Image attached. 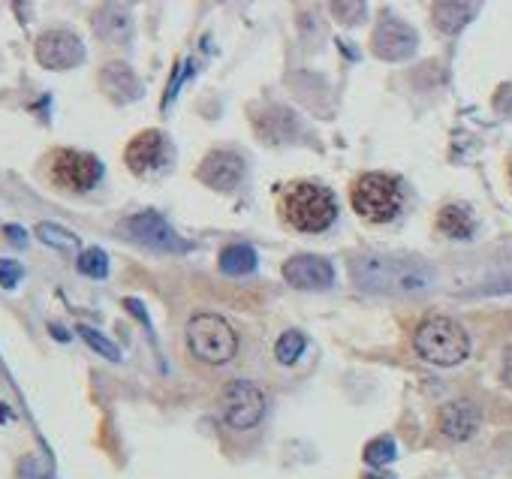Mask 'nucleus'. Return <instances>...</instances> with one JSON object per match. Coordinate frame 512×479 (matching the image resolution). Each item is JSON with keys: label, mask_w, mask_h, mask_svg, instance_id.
I'll return each instance as SVG.
<instances>
[{"label": "nucleus", "mask_w": 512, "mask_h": 479, "mask_svg": "<svg viewBox=\"0 0 512 479\" xmlns=\"http://www.w3.org/2000/svg\"><path fill=\"white\" fill-rule=\"evenodd\" d=\"M350 275L359 290L377 296H419L434 287V269L416 257L395 254H356L350 260Z\"/></svg>", "instance_id": "nucleus-1"}, {"label": "nucleus", "mask_w": 512, "mask_h": 479, "mask_svg": "<svg viewBox=\"0 0 512 479\" xmlns=\"http://www.w3.org/2000/svg\"><path fill=\"white\" fill-rule=\"evenodd\" d=\"M281 211H284V220L299 232H323L338 217L332 190L311 184V181H299L287 187L281 196Z\"/></svg>", "instance_id": "nucleus-2"}, {"label": "nucleus", "mask_w": 512, "mask_h": 479, "mask_svg": "<svg viewBox=\"0 0 512 479\" xmlns=\"http://www.w3.org/2000/svg\"><path fill=\"white\" fill-rule=\"evenodd\" d=\"M413 347L425 362L437 368H455L470 356V338L464 326L449 317H428L425 323H419Z\"/></svg>", "instance_id": "nucleus-3"}, {"label": "nucleus", "mask_w": 512, "mask_h": 479, "mask_svg": "<svg viewBox=\"0 0 512 479\" xmlns=\"http://www.w3.org/2000/svg\"><path fill=\"white\" fill-rule=\"evenodd\" d=\"M187 347L205 365H226L238 350V335L223 317L196 314L187 323Z\"/></svg>", "instance_id": "nucleus-4"}, {"label": "nucleus", "mask_w": 512, "mask_h": 479, "mask_svg": "<svg viewBox=\"0 0 512 479\" xmlns=\"http://www.w3.org/2000/svg\"><path fill=\"white\" fill-rule=\"evenodd\" d=\"M350 202L359 217L371 223H386L401 211V187L386 172H368L356 178Z\"/></svg>", "instance_id": "nucleus-5"}, {"label": "nucleus", "mask_w": 512, "mask_h": 479, "mask_svg": "<svg viewBox=\"0 0 512 479\" xmlns=\"http://www.w3.org/2000/svg\"><path fill=\"white\" fill-rule=\"evenodd\" d=\"M49 175L58 187H64L70 193H85V190L97 187V181L103 178V163L94 154L61 148L49 157Z\"/></svg>", "instance_id": "nucleus-6"}, {"label": "nucleus", "mask_w": 512, "mask_h": 479, "mask_svg": "<svg viewBox=\"0 0 512 479\" xmlns=\"http://www.w3.org/2000/svg\"><path fill=\"white\" fill-rule=\"evenodd\" d=\"M124 235L133 238L136 245L142 248H151L157 254H187L190 251V242L184 238L154 211H142V214H133L121 223Z\"/></svg>", "instance_id": "nucleus-7"}, {"label": "nucleus", "mask_w": 512, "mask_h": 479, "mask_svg": "<svg viewBox=\"0 0 512 479\" xmlns=\"http://www.w3.org/2000/svg\"><path fill=\"white\" fill-rule=\"evenodd\" d=\"M223 419L229 428L235 431H247L253 425H260L263 416H266V395L263 389L250 383V380H232L226 389H223Z\"/></svg>", "instance_id": "nucleus-8"}, {"label": "nucleus", "mask_w": 512, "mask_h": 479, "mask_svg": "<svg viewBox=\"0 0 512 479\" xmlns=\"http://www.w3.org/2000/svg\"><path fill=\"white\" fill-rule=\"evenodd\" d=\"M37 61L46 70H70L85 61V46L73 31H46L37 40Z\"/></svg>", "instance_id": "nucleus-9"}, {"label": "nucleus", "mask_w": 512, "mask_h": 479, "mask_svg": "<svg viewBox=\"0 0 512 479\" xmlns=\"http://www.w3.org/2000/svg\"><path fill=\"white\" fill-rule=\"evenodd\" d=\"M374 55L383 61H404L413 55L416 49V31L398 19H383L374 31V43H371Z\"/></svg>", "instance_id": "nucleus-10"}, {"label": "nucleus", "mask_w": 512, "mask_h": 479, "mask_svg": "<svg viewBox=\"0 0 512 479\" xmlns=\"http://www.w3.org/2000/svg\"><path fill=\"white\" fill-rule=\"evenodd\" d=\"M124 160H127L130 172H136V175H151V172H157V169L166 163V139H163V133H160V130H145V133H139V136L127 145Z\"/></svg>", "instance_id": "nucleus-11"}, {"label": "nucleus", "mask_w": 512, "mask_h": 479, "mask_svg": "<svg viewBox=\"0 0 512 479\" xmlns=\"http://www.w3.org/2000/svg\"><path fill=\"white\" fill-rule=\"evenodd\" d=\"M199 181L208 184L211 190H220V193H229L238 187L241 175H244V163L241 157H235L232 151H211L202 166H199Z\"/></svg>", "instance_id": "nucleus-12"}, {"label": "nucleus", "mask_w": 512, "mask_h": 479, "mask_svg": "<svg viewBox=\"0 0 512 479\" xmlns=\"http://www.w3.org/2000/svg\"><path fill=\"white\" fill-rule=\"evenodd\" d=\"M284 278L296 290H326L335 281L332 266L323 257H293L284 263Z\"/></svg>", "instance_id": "nucleus-13"}, {"label": "nucleus", "mask_w": 512, "mask_h": 479, "mask_svg": "<svg viewBox=\"0 0 512 479\" xmlns=\"http://www.w3.org/2000/svg\"><path fill=\"white\" fill-rule=\"evenodd\" d=\"M479 422H482V416H479L476 404H473V401H464V398L449 401V404L440 410V431H443L449 440H458V443H461V440H470V437L476 434Z\"/></svg>", "instance_id": "nucleus-14"}, {"label": "nucleus", "mask_w": 512, "mask_h": 479, "mask_svg": "<svg viewBox=\"0 0 512 479\" xmlns=\"http://www.w3.org/2000/svg\"><path fill=\"white\" fill-rule=\"evenodd\" d=\"M94 31L103 43H112V46H124L130 43V34H133V22H130V13L118 4H103L97 13H94Z\"/></svg>", "instance_id": "nucleus-15"}, {"label": "nucleus", "mask_w": 512, "mask_h": 479, "mask_svg": "<svg viewBox=\"0 0 512 479\" xmlns=\"http://www.w3.org/2000/svg\"><path fill=\"white\" fill-rule=\"evenodd\" d=\"M100 85L103 91L115 100V103H130L142 94V85L136 79V73L127 64H109L100 73Z\"/></svg>", "instance_id": "nucleus-16"}, {"label": "nucleus", "mask_w": 512, "mask_h": 479, "mask_svg": "<svg viewBox=\"0 0 512 479\" xmlns=\"http://www.w3.org/2000/svg\"><path fill=\"white\" fill-rule=\"evenodd\" d=\"M473 0H434V25L443 34H458L464 28V22L470 19Z\"/></svg>", "instance_id": "nucleus-17"}, {"label": "nucleus", "mask_w": 512, "mask_h": 479, "mask_svg": "<svg viewBox=\"0 0 512 479\" xmlns=\"http://www.w3.org/2000/svg\"><path fill=\"white\" fill-rule=\"evenodd\" d=\"M473 226V214L464 205H443L437 214V229L449 238H470Z\"/></svg>", "instance_id": "nucleus-18"}, {"label": "nucleus", "mask_w": 512, "mask_h": 479, "mask_svg": "<svg viewBox=\"0 0 512 479\" xmlns=\"http://www.w3.org/2000/svg\"><path fill=\"white\" fill-rule=\"evenodd\" d=\"M220 269L226 275H247L256 269V251L250 245H229L220 254Z\"/></svg>", "instance_id": "nucleus-19"}, {"label": "nucleus", "mask_w": 512, "mask_h": 479, "mask_svg": "<svg viewBox=\"0 0 512 479\" xmlns=\"http://www.w3.org/2000/svg\"><path fill=\"white\" fill-rule=\"evenodd\" d=\"M37 238H40L43 245H49V248H55V251H67V254L82 248L79 238H76L70 229L58 226V223H40V226H37Z\"/></svg>", "instance_id": "nucleus-20"}, {"label": "nucleus", "mask_w": 512, "mask_h": 479, "mask_svg": "<svg viewBox=\"0 0 512 479\" xmlns=\"http://www.w3.org/2000/svg\"><path fill=\"white\" fill-rule=\"evenodd\" d=\"M302 350H305V338L299 335V332H284L281 338H278V344H275V356H278V362L281 365H293V362H299V356H302Z\"/></svg>", "instance_id": "nucleus-21"}, {"label": "nucleus", "mask_w": 512, "mask_h": 479, "mask_svg": "<svg viewBox=\"0 0 512 479\" xmlns=\"http://www.w3.org/2000/svg\"><path fill=\"white\" fill-rule=\"evenodd\" d=\"M395 455H398V446L392 437H377L365 446V461L371 467H386L389 461H395Z\"/></svg>", "instance_id": "nucleus-22"}, {"label": "nucleus", "mask_w": 512, "mask_h": 479, "mask_svg": "<svg viewBox=\"0 0 512 479\" xmlns=\"http://www.w3.org/2000/svg\"><path fill=\"white\" fill-rule=\"evenodd\" d=\"M332 13L341 25L356 28L365 22V0H332Z\"/></svg>", "instance_id": "nucleus-23"}, {"label": "nucleus", "mask_w": 512, "mask_h": 479, "mask_svg": "<svg viewBox=\"0 0 512 479\" xmlns=\"http://www.w3.org/2000/svg\"><path fill=\"white\" fill-rule=\"evenodd\" d=\"M79 272L82 275H88V278H106V272H109V260H106V254L100 251V248H91V251H85L82 257H79Z\"/></svg>", "instance_id": "nucleus-24"}, {"label": "nucleus", "mask_w": 512, "mask_h": 479, "mask_svg": "<svg viewBox=\"0 0 512 479\" xmlns=\"http://www.w3.org/2000/svg\"><path fill=\"white\" fill-rule=\"evenodd\" d=\"M16 479H55V473L40 455H25L16 467Z\"/></svg>", "instance_id": "nucleus-25"}, {"label": "nucleus", "mask_w": 512, "mask_h": 479, "mask_svg": "<svg viewBox=\"0 0 512 479\" xmlns=\"http://www.w3.org/2000/svg\"><path fill=\"white\" fill-rule=\"evenodd\" d=\"M79 335H82V338H85V344H88L91 350H97L100 356H106V359H112V362H118V359H121L118 347H115L109 338H103L100 332H94L91 326H79Z\"/></svg>", "instance_id": "nucleus-26"}, {"label": "nucleus", "mask_w": 512, "mask_h": 479, "mask_svg": "<svg viewBox=\"0 0 512 479\" xmlns=\"http://www.w3.org/2000/svg\"><path fill=\"white\" fill-rule=\"evenodd\" d=\"M22 278V266L19 263H10V260H0V287L13 290Z\"/></svg>", "instance_id": "nucleus-27"}, {"label": "nucleus", "mask_w": 512, "mask_h": 479, "mask_svg": "<svg viewBox=\"0 0 512 479\" xmlns=\"http://www.w3.org/2000/svg\"><path fill=\"white\" fill-rule=\"evenodd\" d=\"M10 235L16 238V242H25V232H19V226H10Z\"/></svg>", "instance_id": "nucleus-28"}, {"label": "nucleus", "mask_w": 512, "mask_h": 479, "mask_svg": "<svg viewBox=\"0 0 512 479\" xmlns=\"http://www.w3.org/2000/svg\"><path fill=\"white\" fill-rule=\"evenodd\" d=\"M365 479H392V476H386V473H368Z\"/></svg>", "instance_id": "nucleus-29"}, {"label": "nucleus", "mask_w": 512, "mask_h": 479, "mask_svg": "<svg viewBox=\"0 0 512 479\" xmlns=\"http://www.w3.org/2000/svg\"><path fill=\"white\" fill-rule=\"evenodd\" d=\"M509 175H512V163H509Z\"/></svg>", "instance_id": "nucleus-30"}]
</instances>
